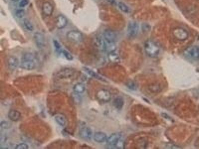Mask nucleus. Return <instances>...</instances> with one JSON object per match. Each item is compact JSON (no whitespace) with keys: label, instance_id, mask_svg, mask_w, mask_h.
I'll list each match as a JSON object with an SVG mask.
<instances>
[{"label":"nucleus","instance_id":"nucleus-32","mask_svg":"<svg viewBox=\"0 0 199 149\" xmlns=\"http://www.w3.org/2000/svg\"><path fill=\"white\" fill-rule=\"evenodd\" d=\"M106 1L111 4H114L115 3V0H106Z\"/></svg>","mask_w":199,"mask_h":149},{"label":"nucleus","instance_id":"nucleus-26","mask_svg":"<svg viewBox=\"0 0 199 149\" xmlns=\"http://www.w3.org/2000/svg\"><path fill=\"white\" fill-rule=\"evenodd\" d=\"M11 126H12V124H11L10 122H8V121H3L1 123V127L3 129H9V128H10Z\"/></svg>","mask_w":199,"mask_h":149},{"label":"nucleus","instance_id":"nucleus-28","mask_svg":"<svg viewBox=\"0 0 199 149\" xmlns=\"http://www.w3.org/2000/svg\"><path fill=\"white\" fill-rule=\"evenodd\" d=\"M29 146L25 143L20 144L16 146L17 149H29Z\"/></svg>","mask_w":199,"mask_h":149},{"label":"nucleus","instance_id":"nucleus-12","mask_svg":"<svg viewBox=\"0 0 199 149\" xmlns=\"http://www.w3.org/2000/svg\"><path fill=\"white\" fill-rule=\"evenodd\" d=\"M67 19L65 16L59 15L56 19V26L58 29H61L65 27L67 25Z\"/></svg>","mask_w":199,"mask_h":149},{"label":"nucleus","instance_id":"nucleus-3","mask_svg":"<svg viewBox=\"0 0 199 149\" xmlns=\"http://www.w3.org/2000/svg\"><path fill=\"white\" fill-rule=\"evenodd\" d=\"M67 38L70 41L74 43H79L83 40V35L81 32L78 30H71L67 33Z\"/></svg>","mask_w":199,"mask_h":149},{"label":"nucleus","instance_id":"nucleus-18","mask_svg":"<svg viewBox=\"0 0 199 149\" xmlns=\"http://www.w3.org/2000/svg\"><path fill=\"white\" fill-rule=\"evenodd\" d=\"M124 100L121 97H117L113 101V105L116 109L121 110L124 105Z\"/></svg>","mask_w":199,"mask_h":149},{"label":"nucleus","instance_id":"nucleus-14","mask_svg":"<svg viewBox=\"0 0 199 149\" xmlns=\"http://www.w3.org/2000/svg\"><path fill=\"white\" fill-rule=\"evenodd\" d=\"M7 63L9 69L11 70H14L17 69L19 65V60L14 56H11L9 57L8 59Z\"/></svg>","mask_w":199,"mask_h":149},{"label":"nucleus","instance_id":"nucleus-15","mask_svg":"<svg viewBox=\"0 0 199 149\" xmlns=\"http://www.w3.org/2000/svg\"><path fill=\"white\" fill-rule=\"evenodd\" d=\"M93 139L95 142L102 143L107 141V135L105 133L102 132H97L94 134Z\"/></svg>","mask_w":199,"mask_h":149},{"label":"nucleus","instance_id":"nucleus-29","mask_svg":"<svg viewBox=\"0 0 199 149\" xmlns=\"http://www.w3.org/2000/svg\"><path fill=\"white\" fill-rule=\"evenodd\" d=\"M29 0H21L19 3V7L20 8H24L29 4Z\"/></svg>","mask_w":199,"mask_h":149},{"label":"nucleus","instance_id":"nucleus-21","mask_svg":"<svg viewBox=\"0 0 199 149\" xmlns=\"http://www.w3.org/2000/svg\"><path fill=\"white\" fill-rule=\"evenodd\" d=\"M119 9L124 13H127L130 12V9L127 5L123 2H119L118 4Z\"/></svg>","mask_w":199,"mask_h":149},{"label":"nucleus","instance_id":"nucleus-13","mask_svg":"<svg viewBox=\"0 0 199 149\" xmlns=\"http://www.w3.org/2000/svg\"><path fill=\"white\" fill-rule=\"evenodd\" d=\"M42 10L44 15L50 16L52 14L54 11V7L51 3L46 2L43 3L42 5Z\"/></svg>","mask_w":199,"mask_h":149},{"label":"nucleus","instance_id":"nucleus-10","mask_svg":"<svg viewBox=\"0 0 199 149\" xmlns=\"http://www.w3.org/2000/svg\"><path fill=\"white\" fill-rule=\"evenodd\" d=\"M121 136L119 133H114L112 134L107 139L108 144L111 146L116 147L118 145V143L121 140Z\"/></svg>","mask_w":199,"mask_h":149},{"label":"nucleus","instance_id":"nucleus-1","mask_svg":"<svg viewBox=\"0 0 199 149\" xmlns=\"http://www.w3.org/2000/svg\"><path fill=\"white\" fill-rule=\"evenodd\" d=\"M36 58L31 53H26L22 58L20 67L26 70H32L36 68Z\"/></svg>","mask_w":199,"mask_h":149},{"label":"nucleus","instance_id":"nucleus-6","mask_svg":"<svg viewBox=\"0 0 199 149\" xmlns=\"http://www.w3.org/2000/svg\"><path fill=\"white\" fill-rule=\"evenodd\" d=\"M173 35L179 40H185L188 38L189 34L185 29L181 27L176 28L173 30Z\"/></svg>","mask_w":199,"mask_h":149},{"label":"nucleus","instance_id":"nucleus-20","mask_svg":"<svg viewBox=\"0 0 199 149\" xmlns=\"http://www.w3.org/2000/svg\"><path fill=\"white\" fill-rule=\"evenodd\" d=\"M85 90V86L83 84H77L73 87V90L77 93H83Z\"/></svg>","mask_w":199,"mask_h":149},{"label":"nucleus","instance_id":"nucleus-17","mask_svg":"<svg viewBox=\"0 0 199 149\" xmlns=\"http://www.w3.org/2000/svg\"><path fill=\"white\" fill-rule=\"evenodd\" d=\"M83 69L85 71L86 73H87L88 74L90 75L91 77L95 78L97 79V80H98L102 81H104V82L106 81L105 80L103 79L102 77L100 76L99 74L96 73L95 72H94V71H93L92 70H91V69H90L89 68L84 67Z\"/></svg>","mask_w":199,"mask_h":149},{"label":"nucleus","instance_id":"nucleus-25","mask_svg":"<svg viewBox=\"0 0 199 149\" xmlns=\"http://www.w3.org/2000/svg\"><path fill=\"white\" fill-rule=\"evenodd\" d=\"M109 59L111 61L114 62H117L119 60L118 56L117 55V54L114 53V51L110 53Z\"/></svg>","mask_w":199,"mask_h":149},{"label":"nucleus","instance_id":"nucleus-7","mask_svg":"<svg viewBox=\"0 0 199 149\" xmlns=\"http://www.w3.org/2000/svg\"><path fill=\"white\" fill-rule=\"evenodd\" d=\"M34 39L36 46L39 49H43L45 45V39L44 35L41 32H35L34 35Z\"/></svg>","mask_w":199,"mask_h":149},{"label":"nucleus","instance_id":"nucleus-27","mask_svg":"<svg viewBox=\"0 0 199 149\" xmlns=\"http://www.w3.org/2000/svg\"><path fill=\"white\" fill-rule=\"evenodd\" d=\"M127 85L128 88L130 89L131 90H136V84H135L134 82H131H131H128Z\"/></svg>","mask_w":199,"mask_h":149},{"label":"nucleus","instance_id":"nucleus-34","mask_svg":"<svg viewBox=\"0 0 199 149\" xmlns=\"http://www.w3.org/2000/svg\"><path fill=\"white\" fill-rule=\"evenodd\" d=\"M11 1L13 2H17L19 1V0H11Z\"/></svg>","mask_w":199,"mask_h":149},{"label":"nucleus","instance_id":"nucleus-31","mask_svg":"<svg viewBox=\"0 0 199 149\" xmlns=\"http://www.w3.org/2000/svg\"><path fill=\"white\" fill-rule=\"evenodd\" d=\"M148 26L149 25H144V27H145V28H143L142 29H143V30H144V32L148 30V29H150V28H148Z\"/></svg>","mask_w":199,"mask_h":149},{"label":"nucleus","instance_id":"nucleus-4","mask_svg":"<svg viewBox=\"0 0 199 149\" xmlns=\"http://www.w3.org/2000/svg\"><path fill=\"white\" fill-rule=\"evenodd\" d=\"M186 57L194 60H199V46H192L188 47L184 52Z\"/></svg>","mask_w":199,"mask_h":149},{"label":"nucleus","instance_id":"nucleus-33","mask_svg":"<svg viewBox=\"0 0 199 149\" xmlns=\"http://www.w3.org/2000/svg\"><path fill=\"white\" fill-rule=\"evenodd\" d=\"M78 95H77L76 98H75V97H74V99H78ZM79 98V99H78V100H77L76 99L77 102H78H78H80V98Z\"/></svg>","mask_w":199,"mask_h":149},{"label":"nucleus","instance_id":"nucleus-11","mask_svg":"<svg viewBox=\"0 0 199 149\" xmlns=\"http://www.w3.org/2000/svg\"><path fill=\"white\" fill-rule=\"evenodd\" d=\"M79 136L85 140H90L93 136L92 130L87 127L83 128L80 130Z\"/></svg>","mask_w":199,"mask_h":149},{"label":"nucleus","instance_id":"nucleus-22","mask_svg":"<svg viewBox=\"0 0 199 149\" xmlns=\"http://www.w3.org/2000/svg\"><path fill=\"white\" fill-rule=\"evenodd\" d=\"M23 23H24V26L26 29H28L29 31H30V32L33 31L34 29V27H33V25L29 20H28L27 19H25L23 21Z\"/></svg>","mask_w":199,"mask_h":149},{"label":"nucleus","instance_id":"nucleus-30","mask_svg":"<svg viewBox=\"0 0 199 149\" xmlns=\"http://www.w3.org/2000/svg\"><path fill=\"white\" fill-rule=\"evenodd\" d=\"M54 46L55 47V48L57 49V50H61V46L60 44L59 43V42L57 40H54Z\"/></svg>","mask_w":199,"mask_h":149},{"label":"nucleus","instance_id":"nucleus-19","mask_svg":"<svg viewBox=\"0 0 199 149\" xmlns=\"http://www.w3.org/2000/svg\"><path fill=\"white\" fill-rule=\"evenodd\" d=\"M55 120L57 122L58 124L59 125L61 126H65L67 124L66 119L65 118L64 116L62 115H57L55 116Z\"/></svg>","mask_w":199,"mask_h":149},{"label":"nucleus","instance_id":"nucleus-16","mask_svg":"<svg viewBox=\"0 0 199 149\" xmlns=\"http://www.w3.org/2000/svg\"><path fill=\"white\" fill-rule=\"evenodd\" d=\"M21 114L20 112L16 110H11L8 113L9 119L13 121H17L20 119Z\"/></svg>","mask_w":199,"mask_h":149},{"label":"nucleus","instance_id":"nucleus-8","mask_svg":"<svg viewBox=\"0 0 199 149\" xmlns=\"http://www.w3.org/2000/svg\"><path fill=\"white\" fill-rule=\"evenodd\" d=\"M103 38L107 43H115L117 39V35L113 30L106 29L103 33Z\"/></svg>","mask_w":199,"mask_h":149},{"label":"nucleus","instance_id":"nucleus-5","mask_svg":"<svg viewBox=\"0 0 199 149\" xmlns=\"http://www.w3.org/2000/svg\"><path fill=\"white\" fill-rule=\"evenodd\" d=\"M139 26L137 22H130L127 26V33L128 37L130 38L136 37L139 33Z\"/></svg>","mask_w":199,"mask_h":149},{"label":"nucleus","instance_id":"nucleus-24","mask_svg":"<svg viewBox=\"0 0 199 149\" xmlns=\"http://www.w3.org/2000/svg\"><path fill=\"white\" fill-rule=\"evenodd\" d=\"M61 52H62V54H63V55L64 56V57L67 60H68L69 61H71L73 59V56H72V55L69 52L67 51V50H62Z\"/></svg>","mask_w":199,"mask_h":149},{"label":"nucleus","instance_id":"nucleus-9","mask_svg":"<svg viewBox=\"0 0 199 149\" xmlns=\"http://www.w3.org/2000/svg\"><path fill=\"white\" fill-rule=\"evenodd\" d=\"M97 98L102 102H107L111 99V95L108 90H101L97 92Z\"/></svg>","mask_w":199,"mask_h":149},{"label":"nucleus","instance_id":"nucleus-2","mask_svg":"<svg viewBox=\"0 0 199 149\" xmlns=\"http://www.w3.org/2000/svg\"><path fill=\"white\" fill-rule=\"evenodd\" d=\"M144 49L146 55L150 57H156L160 53L159 46L152 40H147L144 43Z\"/></svg>","mask_w":199,"mask_h":149},{"label":"nucleus","instance_id":"nucleus-23","mask_svg":"<svg viewBox=\"0 0 199 149\" xmlns=\"http://www.w3.org/2000/svg\"><path fill=\"white\" fill-rule=\"evenodd\" d=\"M25 14H26V12L23 9H19V10H16V12H15L16 17L19 19L23 18L25 17Z\"/></svg>","mask_w":199,"mask_h":149}]
</instances>
